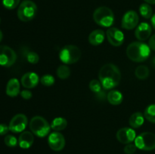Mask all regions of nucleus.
I'll return each mask as SVG.
<instances>
[{
  "label": "nucleus",
  "mask_w": 155,
  "mask_h": 154,
  "mask_svg": "<svg viewBox=\"0 0 155 154\" xmlns=\"http://www.w3.org/2000/svg\"><path fill=\"white\" fill-rule=\"evenodd\" d=\"M98 78L104 90H112L120 82L121 72L116 65L107 63L100 69Z\"/></svg>",
  "instance_id": "nucleus-1"
},
{
  "label": "nucleus",
  "mask_w": 155,
  "mask_h": 154,
  "mask_svg": "<svg viewBox=\"0 0 155 154\" xmlns=\"http://www.w3.org/2000/svg\"><path fill=\"white\" fill-rule=\"evenodd\" d=\"M127 55L130 60L137 63L144 62L150 57L151 48L143 42H133L127 48Z\"/></svg>",
  "instance_id": "nucleus-2"
},
{
  "label": "nucleus",
  "mask_w": 155,
  "mask_h": 154,
  "mask_svg": "<svg viewBox=\"0 0 155 154\" xmlns=\"http://www.w3.org/2000/svg\"><path fill=\"white\" fill-rule=\"evenodd\" d=\"M94 21L100 27H110L114 22V14L110 8L106 6H101L93 13Z\"/></svg>",
  "instance_id": "nucleus-3"
},
{
  "label": "nucleus",
  "mask_w": 155,
  "mask_h": 154,
  "mask_svg": "<svg viewBox=\"0 0 155 154\" xmlns=\"http://www.w3.org/2000/svg\"><path fill=\"white\" fill-rule=\"evenodd\" d=\"M30 131L38 137H45L49 134L51 125L45 118L39 116H33L30 122Z\"/></svg>",
  "instance_id": "nucleus-4"
},
{
  "label": "nucleus",
  "mask_w": 155,
  "mask_h": 154,
  "mask_svg": "<svg viewBox=\"0 0 155 154\" xmlns=\"http://www.w3.org/2000/svg\"><path fill=\"white\" fill-rule=\"evenodd\" d=\"M81 57V51L79 47L74 45L64 46L59 51V59L66 65L77 63Z\"/></svg>",
  "instance_id": "nucleus-5"
},
{
  "label": "nucleus",
  "mask_w": 155,
  "mask_h": 154,
  "mask_svg": "<svg viewBox=\"0 0 155 154\" xmlns=\"http://www.w3.org/2000/svg\"><path fill=\"white\" fill-rule=\"evenodd\" d=\"M37 6L36 3L30 0H24L18 6V18L23 22H29L36 17Z\"/></svg>",
  "instance_id": "nucleus-6"
},
{
  "label": "nucleus",
  "mask_w": 155,
  "mask_h": 154,
  "mask_svg": "<svg viewBox=\"0 0 155 154\" xmlns=\"http://www.w3.org/2000/svg\"><path fill=\"white\" fill-rule=\"evenodd\" d=\"M136 147L141 150L151 151L155 149V134L149 131L141 133L134 140Z\"/></svg>",
  "instance_id": "nucleus-7"
},
{
  "label": "nucleus",
  "mask_w": 155,
  "mask_h": 154,
  "mask_svg": "<svg viewBox=\"0 0 155 154\" xmlns=\"http://www.w3.org/2000/svg\"><path fill=\"white\" fill-rule=\"evenodd\" d=\"M17 54L7 45H0V66L10 67L17 60Z\"/></svg>",
  "instance_id": "nucleus-8"
},
{
  "label": "nucleus",
  "mask_w": 155,
  "mask_h": 154,
  "mask_svg": "<svg viewBox=\"0 0 155 154\" xmlns=\"http://www.w3.org/2000/svg\"><path fill=\"white\" fill-rule=\"evenodd\" d=\"M28 124L27 116L22 113H18L13 116L9 122V130L13 133H21L25 130Z\"/></svg>",
  "instance_id": "nucleus-9"
},
{
  "label": "nucleus",
  "mask_w": 155,
  "mask_h": 154,
  "mask_svg": "<svg viewBox=\"0 0 155 154\" xmlns=\"http://www.w3.org/2000/svg\"><path fill=\"white\" fill-rule=\"evenodd\" d=\"M139 18L137 12L133 10H130L126 12L123 16L121 27L124 30H133L139 25Z\"/></svg>",
  "instance_id": "nucleus-10"
},
{
  "label": "nucleus",
  "mask_w": 155,
  "mask_h": 154,
  "mask_svg": "<svg viewBox=\"0 0 155 154\" xmlns=\"http://www.w3.org/2000/svg\"><path fill=\"white\" fill-rule=\"evenodd\" d=\"M106 37L109 43L114 47H119L124 42V34L117 27H109L106 31Z\"/></svg>",
  "instance_id": "nucleus-11"
},
{
  "label": "nucleus",
  "mask_w": 155,
  "mask_h": 154,
  "mask_svg": "<svg viewBox=\"0 0 155 154\" xmlns=\"http://www.w3.org/2000/svg\"><path fill=\"white\" fill-rule=\"evenodd\" d=\"M65 138L61 133L54 131L48 137V144L49 147L54 151H61L64 148Z\"/></svg>",
  "instance_id": "nucleus-12"
},
{
  "label": "nucleus",
  "mask_w": 155,
  "mask_h": 154,
  "mask_svg": "<svg viewBox=\"0 0 155 154\" xmlns=\"http://www.w3.org/2000/svg\"><path fill=\"white\" fill-rule=\"evenodd\" d=\"M116 136L120 143L123 144H128L134 141L136 137V133L133 128L125 127L118 130Z\"/></svg>",
  "instance_id": "nucleus-13"
},
{
  "label": "nucleus",
  "mask_w": 155,
  "mask_h": 154,
  "mask_svg": "<svg viewBox=\"0 0 155 154\" xmlns=\"http://www.w3.org/2000/svg\"><path fill=\"white\" fill-rule=\"evenodd\" d=\"M152 27L148 23L142 22L137 26L135 31L136 38L140 42L147 40L151 36Z\"/></svg>",
  "instance_id": "nucleus-14"
},
{
  "label": "nucleus",
  "mask_w": 155,
  "mask_h": 154,
  "mask_svg": "<svg viewBox=\"0 0 155 154\" xmlns=\"http://www.w3.org/2000/svg\"><path fill=\"white\" fill-rule=\"evenodd\" d=\"M39 81L40 79H39V77L37 73L34 72H26L21 77V83L23 87L27 89H30L37 86Z\"/></svg>",
  "instance_id": "nucleus-15"
},
{
  "label": "nucleus",
  "mask_w": 155,
  "mask_h": 154,
  "mask_svg": "<svg viewBox=\"0 0 155 154\" xmlns=\"http://www.w3.org/2000/svg\"><path fill=\"white\" fill-rule=\"evenodd\" d=\"M34 142V136L31 131H24L18 137V145L22 149H29Z\"/></svg>",
  "instance_id": "nucleus-16"
},
{
  "label": "nucleus",
  "mask_w": 155,
  "mask_h": 154,
  "mask_svg": "<svg viewBox=\"0 0 155 154\" xmlns=\"http://www.w3.org/2000/svg\"><path fill=\"white\" fill-rule=\"evenodd\" d=\"M20 88H21V85H20L19 80L16 78L11 79L8 82L7 85H6V95L11 98H15L21 93Z\"/></svg>",
  "instance_id": "nucleus-17"
},
{
  "label": "nucleus",
  "mask_w": 155,
  "mask_h": 154,
  "mask_svg": "<svg viewBox=\"0 0 155 154\" xmlns=\"http://www.w3.org/2000/svg\"><path fill=\"white\" fill-rule=\"evenodd\" d=\"M105 36L106 34L102 30H93L89 35L88 40L91 45L97 46V45H100L104 42Z\"/></svg>",
  "instance_id": "nucleus-18"
},
{
  "label": "nucleus",
  "mask_w": 155,
  "mask_h": 154,
  "mask_svg": "<svg viewBox=\"0 0 155 154\" xmlns=\"http://www.w3.org/2000/svg\"><path fill=\"white\" fill-rule=\"evenodd\" d=\"M145 116L141 112H136L131 115L129 119V124L133 128H139L142 126L145 122Z\"/></svg>",
  "instance_id": "nucleus-19"
},
{
  "label": "nucleus",
  "mask_w": 155,
  "mask_h": 154,
  "mask_svg": "<svg viewBox=\"0 0 155 154\" xmlns=\"http://www.w3.org/2000/svg\"><path fill=\"white\" fill-rule=\"evenodd\" d=\"M107 99L112 105H120L123 102L124 96L120 91L112 89L107 94Z\"/></svg>",
  "instance_id": "nucleus-20"
},
{
  "label": "nucleus",
  "mask_w": 155,
  "mask_h": 154,
  "mask_svg": "<svg viewBox=\"0 0 155 154\" xmlns=\"http://www.w3.org/2000/svg\"><path fill=\"white\" fill-rule=\"evenodd\" d=\"M68 126V121L63 117H56L51 123V128L55 131H60L65 129Z\"/></svg>",
  "instance_id": "nucleus-21"
},
{
  "label": "nucleus",
  "mask_w": 155,
  "mask_h": 154,
  "mask_svg": "<svg viewBox=\"0 0 155 154\" xmlns=\"http://www.w3.org/2000/svg\"><path fill=\"white\" fill-rule=\"evenodd\" d=\"M149 69L148 66H145V65H140V66H137L135 70V75H136V78L141 80L146 79L149 76Z\"/></svg>",
  "instance_id": "nucleus-22"
},
{
  "label": "nucleus",
  "mask_w": 155,
  "mask_h": 154,
  "mask_svg": "<svg viewBox=\"0 0 155 154\" xmlns=\"http://www.w3.org/2000/svg\"><path fill=\"white\" fill-rule=\"evenodd\" d=\"M139 13L145 19H150L153 16L152 8L148 3H142L139 6Z\"/></svg>",
  "instance_id": "nucleus-23"
},
{
  "label": "nucleus",
  "mask_w": 155,
  "mask_h": 154,
  "mask_svg": "<svg viewBox=\"0 0 155 154\" xmlns=\"http://www.w3.org/2000/svg\"><path fill=\"white\" fill-rule=\"evenodd\" d=\"M56 73H57L58 77L61 79H67L71 75V69L66 64L61 65L58 67Z\"/></svg>",
  "instance_id": "nucleus-24"
},
{
  "label": "nucleus",
  "mask_w": 155,
  "mask_h": 154,
  "mask_svg": "<svg viewBox=\"0 0 155 154\" xmlns=\"http://www.w3.org/2000/svg\"><path fill=\"white\" fill-rule=\"evenodd\" d=\"M145 119L151 123L155 124V104H151L145 108L144 112Z\"/></svg>",
  "instance_id": "nucleus-25"
},
{
  "label": "nucleus",
  "mask_w": 155,
  "mask_h": 154,
  "mask_svg": "<svg viewBox=\"0 0 155 154\" xmlns=\"http://www.w3.org/2000/svg\"><path fill=\"white\" fill-rule=\"evenodd\" d=\"M89 87V88H90V90L92 91V92H94L95 95H98V93H100V92L104 89L99 80L97 79H92V81H90Z\"/></svg>",
  "instance_id": "nucleus-26"
},
{
  "label": "nucleus",
  "mask_w": 155,
  "mask_h": 154,
  "mask_svg": "<svg viewBox=\"0 0 155 154\" xmlns=\"http://www.w3.org/2000/svg\"><path fill=\"white\" fill-rule=\"evenodd\" d=\"M54 82H55V79H54V76L50 74H45V75H42L40 79V82L45 86L53 85L54 84Z\"/></svg>",
  "instance_id": "nucleus-27"
},
{
  "label": "nucleus",
  "mask_w": 155,
  "mask_h": 154,
  "mask_svg": "<svg viewBox=\"0 0 155 154\" xmlns=\"http://www.w3.org/2000/svg\"><path fill=\"white\" fill-rule=\"evenodd\" d=\"M5 144L8 147H15L18 144V140L16 138V137L13 135H6L4 138Z\"/></svg>",
  "instance_id": "nucleus-28"
},
{
  "label": "nucleus",
  "mask_w": 155,
  "mask_h": 154,
  "mask_svg": "<svg viewBox=\"0 0 155 154\" xmlns=\"http://www.w3.org/2000/svg\"><path fill=\"white\" fill-rule=\"evenodd\" d=\"M20 1H21V0H2V2L3 6H4L6 9L13 10V9L16 8L19 5Z\"/></svg>",
  "instance_id": "nucleus-29"
},
{
  "label": "nucleus",
  "mask_w": 155,
  "mask_h": 154,
  "mask_svg": "<svg viewBox=\"0 0 155 154\" xmlns=\"http://www.w3.org/2000/svg\"><path fill=\"white\" fill-rule=\"evenodd\" d=\"M26 57H27V61L30 63H32V64H36L39 60V54L36 52H34V51H29L27 54Z\"/></svg>",
  "instance_id": "nucleus-30"
},
{
  "label": "nucleus",
  "mask_w": 155,
  "mask_h": 154,
  "mask_svg": "<svg viewBox=\"0 0 155 154\" xmlns=\"http://www.w3.org/2000/svg\"><path fill=\"white\" fill-rule=\"evenodd\" d=\"M137 149L138 148L136 147L135 143H130L128 144H126V146L124 148V151L126 154H134V152H136Z\"/></svg>",
  "instance_id": "nucleus-31"
},
{
  "label": "nucleus",
  "mask_w": 155,
  "mask_h": 154,
  "mask_svg": "<svg viewBox=\"0 0 155 154\" xmlns=\"http://www.w3.org/2000/svg\"><path fill=\"white\" fill-rule=\"evenodd\" d=\"M20 94H21V98H24V99H25V100L30 99V98H32V96H33V94H32V92L30 91V90H27V89L21 91V93Z\"/></svg>",
  "instance_id": "nucleus-32"
},
{
  "label": "nucleus",
  "mask_w": 155,
  "mask_h": 154,
  "mask_svg": "<svg viewBox=\"0 0 155 154\" xmlns=\"http://www.w3.org/2000/svg\"><path fill=\"white\" fill-rule=\"evenodd\" d=\"M9 127L5 124H0V135H5L8 132Z\"/></svg>",
  "instance_id": "nucleus-33"
},
{
  "label": "nucleus",
  "mask_w": 155,
  "mask_h": 154,
  "mask_svg": "<svg viewBox=\"0 0 155 154\" xmlns=\"http://www.w3.org/2000/svg\"><path fill=\"white\" fill-rule=\"evenodd\" d=\"M148 45V46L150 47V48H151V50L155 51V34L153 35V36L150 38Z\"/></svg>",
  "instance_id": "nucleus-34"
},
{
  "label": "nucleus",
  "mask_w": 155,
  "mask_h": 154,
  "mask_svg": "<svg viewBox=\"0 0 155 154\" xmlns=\"http://www.w3.org/2000/svg\"><path fill=\"white\" fill-rule=\"evenodd\" d=\"M151 27L155 30V14H153V16L151 17Z\"/></svg>",
  "instance_id": "nucleus-35"
},
{
  "label": "nucleus",
  "mask_w": 155,
  "mask_h": 154,
  "mask_svg": "<svg viewBox=\"0 0 155 154\" xmlns=\"http://www.w3.org/2000/svg\"><path fill=\"white\" fill-rule=\"evenodd\" d=\"M145 3H148L149 5H154L155 4V0H144Z\"/></svg>",
  "instance_id": "nucleus-36"
},
{
  "label": "nucleus",
  "mask_w": 155,
  "mask_h": 154,
  "mask_svg": "<svg viewBox=\"0 0 155 154\" xmlns=\"http://www.w3.org/2000/svg\"><path fill=\"white\" fill-rule=\"evenodd\" d=\"M3 39V33L2 32V30H0V42H1V41Z\"/></svg>",
  "instance_id": "nucleus-37"
},
{
  "label": "nucleus",
  "mask_w": 155,
  "mask_h": 154,
  "mask_svg": "<svg viewBox=\"0 0 155 154\" xmlns=\"http://www.w3.org/2000/svg\"><path fill=\"white\" fill-rule=\"evenodd\" d=\"M152 63H153V66H155V57L153 58V60H152Z\"/></svg>",
  "instance_id": "nucleus-38"
},
{
  "label": "nucleus",
  "mask_w": 155,
  "mask_h": 154,
  "mask_svg": "<svg viewBox=\"0 0 155 154\" xmlns=\"http://www.w3.org/2000/svg\"><path fill=\"white\" fill-rule=\"evenodd\" d=\"M0 23H1V18H0Z\"/></svg>",
  "instance_id": "nucleus-39"
}]
</instances>
